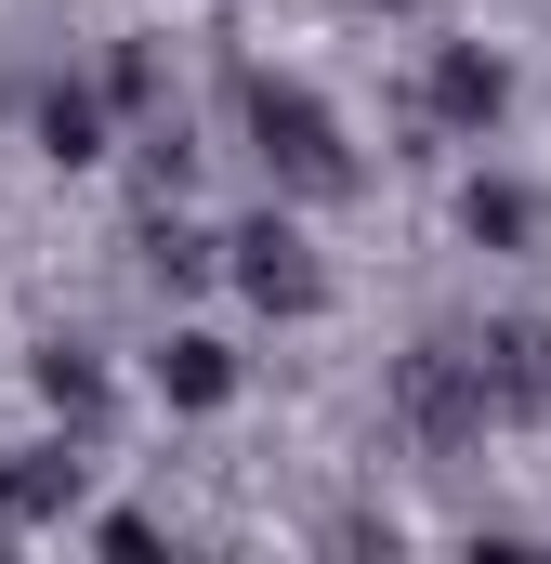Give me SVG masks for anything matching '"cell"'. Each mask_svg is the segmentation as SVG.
Here are the masks:
<instances>
[{"label": "cell", "mask_w": 551, "mask_h": 564, "mask_svg": "<svg viewBox=\"0 0 551 564\" xmlns=\"http://www.w3.org/2000/svg\"><path fill=\"white\" fill-rule=\"evenodd\" d=\"M250 132H263V158L289 184H342V171H355V158H342V119H328L302 79H263V93H250Z\"/></svg>", "instance_id": "cell-1"}, {"label": "cell", "mask_w": 551, "mask_h": 564, "mask_svg": "<svg viewBox=\"0 0 551 564\" xmlns=\"http://www.w3.org/2000/svg\"><path fill=\"white\" fill-rule=\"evenodd\" d=\"M237 289L276 302V315H315V263H302V237H289V224H250V237H237Z\"/></svg>", "instance_id": "cell-2"}, {"label": "cell", "mask_w": 551, "mask_h": 564, "mask_svg": "<svg viewBox=\"0 0 551 564\" xmlns=\"http://www.w3.org/2000/svg\"><path fill=\"white\" fill-rule=\"evenodd\" d=\"M433 106H446L460 132H486V119L512 106V66H499L486 40H446V53H433Z\"/></svg>", "instance_id": "cell-3"}, {"label": "cell", "mask_w": 551, "mask_h": 564, "mask_svg": "<svg viewBox=\"0 0 551 564\" xmlns=\"http://www.w3.org/2000/svg\"><path fill=\"white\" fill-rule=\"evenodd\" d=\"M158 394H171L184 421H210V408L237 394V355H224L210 328H171V341H158Z\"/></svg>", "instance_id": "cell-4"}, {"label": "cell", "mask_w": 551, "mask_h": 564, "mask_svg": "<svg viewBox=\"0 0 551 564\" xmlns=\"http://www.w3.org/2000/svg\"><path fill=\"white\" fill-rule=\"evenodd\" d=\"M460 224H473L486 250H526V237H539V197H526V184H473V197H460Z\"/></svg>", "instance_id": "cell-5"}, {"label": "cell", "mask_w": 551, "mask_h": 564, "mask_svg": "<svg viewBox=\"0 0 551 564\" xmlns=\"http://www.w3.org/2000/svg\"><path fill=\"white\" fill-rule=\"evenodd\" d=\"M40 144H53L66 171H93V158H106V106H93V93H53V106H40Z\"/></svg>", "instance_id": "cell-6"}, {"label": "cell", "mask_w": 551, "mask_h": 564, "mask_svg": "<svg viewBox=\"0 0 551 564\" xmlns=\"http://www.w3.org/2000/svg\"><path fill=\"white\" fill-rule=\"evenodd\" d=\"M0 512H26V473H13V446H0Z\"/></svg>", "instance_id": "cell-7"}]
</instances>
